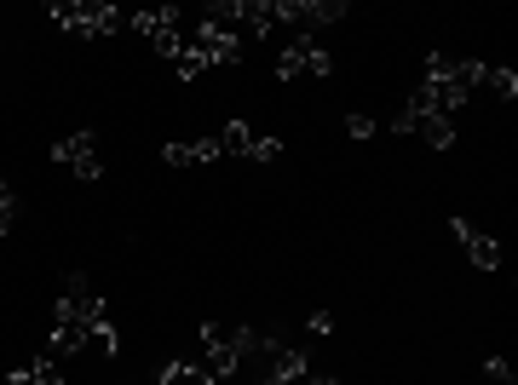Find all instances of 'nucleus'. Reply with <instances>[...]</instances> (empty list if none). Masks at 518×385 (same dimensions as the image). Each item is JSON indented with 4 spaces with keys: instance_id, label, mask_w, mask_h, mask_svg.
<instances>
[{
    "instance_id": "1",
    "label": "nucleus",
    "mask_w": 518,
    "mask_h": 385,
    "mask_svg": "<svg viewBox=\"0 0 518 385\" xmlns=\"http://www.w3.org/2000/svg\"><path fill=\"white\" fill-rule=\"evenodd\" d=\"M47 18L58 23L64 35H75V41H104V35L127 29V12L104 6V0H52Z\"/></svg>"
},
{
    "instance_id": "2",
    "label": "nucleus",
    "mask_w": 518,
    "mask_h": 385,
    "mask_svg": "<svg viewBox=\"0 0 518 385\" xmlns=\"http://www.w3.org/2000/svg\"><path fill=\"white\" fill-rule=\"evenodd\" d=\"M467 98L472 92L455 81V58H449V52H426V75H421V87H415L409 104H421V110H432V115H455Z\"/></svg>"
},
{
    "instance_id": "3",
    "label": "nucleus",
    "mask_w": 518,
    "mask_h": 385,
    "mask_svg": "<svg viewBox=\"0 0 518 385\" xmlns=\"http://www.w3.org/2000/svg\"><path fill=\"white\" fill-rule=\"evenodd\" d=\"M208 23H219V29H231L236 41H254V35H271V23H277V12H271V0H213L208 6Z\"/></svg>"
},
{
    "instance_id": "4",
    "label": "nucleus",
    "mask_w": 518,
    "mask_h": 385,
    "mask_svg": "<svg viewBox=\"0 0 518 385\" xmlns=\"http://www.w3.org/2000/svg\"><path fill=\"white\" fill-rule=\"evenodd\" d=\"M329 69H334V58L317 41H288L283 52H277V81H306V75L329 81Z\"/></svg>"
},
{
    "instance_id": "5",
    "label": "nucleus",
    "mask_w": 518,
    "mask_h": 385,
    "mask_svg": "<svg viewBox=\"0 0 518 385\" xmlns=\"http://www.w3.org/2000/svg\"><path fill=\"white\" fill-rule=\"evenodd\" d=\"M277 23H300V29H329V23L346 18L340 0H271Z\"/></svg>"
},
{
    "instance_id": "6",
    "label": "nucleus",
    "mask_w": 518,
    "mask_h": 385,
    "mask_svg": "<svg viewBox=\"0 0 518 385\" xmlns=\"http://www.w3.org/2000/svg\"><path fill=\"white\" fill-rule=\"evenodd\" d=\"M311 374V351L306 345H271L265 351V385H294Z\"/></svg>"
},
{
    "instance_id": "7",
    "label": "nucleus",
    "mask_w": 518,
    "mask_h": 385,
    "mask_svg": "<svg viewBox=\"0 0 518 385\" xmlns=\"http://www.w3.org/2000/svg\"><path fill=\"white\" fill-rule=\"evenodd\" d=\"M449 230H455V242L467 248V259L478 265V271H501V259H507V253H501V242H495V236H484V230L467 225V219H449Z\"/></svg>"
},
{
    "instance_id": "8",
    "label": "nucleus",
    "mask_w": 518,
    "mask_h": 385,
    "mask_svg": "<svg viewBox=\"0 0 518 385\" xmlns=\"http://www.w3.org/2000/svg\"><path fill=\"white\" fill-rule=\"evenodd\" d=\"M190 46H196V52H202V58H208V64H236V58H242V41H236L231 29H219V23H196V35H190Z\"/></svg>"
},
{
    "instance_id": "9",
    "label": "nucleus",
    "mask_w": 518,
    "mask_h": 385,
    "mask_svg": "<svg viewBox=\"0 0 518 385\" xmlns=\"http://www.w3.org/2000/svg\"><path fill=\"white\" fill-rule=\"evenodd\" d=\"M81 156H98V138L87 133V127H75V133H64L58 144L47 150V161H58V167H75Z\"/></svg>"
},
{
    "instance_id": "10",
    "label": "nucleus",
    "mask_w": 518,
    "mask_h": 385,
    "mask_svg": "<svg viewBox=\"0 0 518 385\" xmlns=\"http://www.w3.org/2000/svg\"><path fill=\"white\" fill-rule=\"evenodd\" d=\"M75 351H87V334L81 328H70V322H52V334H47V357H75Z\"/></svg>"
},
{
    "instance_id": "11",
    "label": "nucleus",
    "mask_w": 518,
    "mask_h": 385,
    "mask_svg": "<svg viewBox=\"0 0 518 385\" xmlns=\"http://www.w3.org/2000/svg\"><path fill=\"white\" fill-rule=\"evenodd\" d=\"M415 133L432 144V150H449L455 144V115H432V110H421V127Z\"/></svg>"
},
{
    "instance_id": "12",
    "label": "nucleus",
    "mask_w": 518,
    "mask_h": 385,
    "mask_svg": "<svg viewBox=\"0 0 518 385\" xmlns=\"http://www.w3.org/2000/svg\"><path fill=\"white\" fill-rule=\"evenodd\" d=\"M213 138H219V150H225V156H248V144H254L259 133L248 127V121H231V127H219Z\"/></svg>"
},
{
    "instance_id": "13",
    "label": "nucleus",
    "mask_w": 518,
    "mask_h": 385,
    "mask_svg": "<svg viewBox=\"0 0 518 385\" xmlns=\"http://www.w3.org/2000/svg\"><path fill=\"white\" fill-rule=\"evenodd\" d=\"M162 385H213L202 363H162Z\"/></svg>"
},
{
    "instance_id": "14",
    "label": "nucleus",
    "mask_w": 518,
    "mask_h": 385,
    "mask_svg": "<svg viewBox=\"0 0 518 385\" xmlns=\"http://www.w3.org/2000/svg\"><path fill=\"white\" fill-rule=\"evenodd\" d=\"M29 380L35 385H64V363H58V357H47V351H41V357H29Z\"/></svg>"
},
{
    "instance_id": "15",
    "label": "nucleus",
    "mask_w": 518,
    "mask_h": 385,
    "mask_svg": "<svg viewBox=\"0 0 518 385\" xmlns=\"http://www.w3.org/2000/svg\"><path fill=\"white\" fill-rule=\"evenodd\" d=\"M484 87H490L495 98H507V104H513V98H518V75H513V69H490V75H484Z\"/></svg>"
},
{
    "instance_id": "16",
    "label": "nucleus",
    "mask_w": 518,
    "mask_h": 385,
    "mask_svg": "<svg viewBox=\"0 0 518 385\" xmlns=\"http://www.w3.org/2000/svg\"><path fill=\"white\" fill-rule=\"evenodd\" d=\"M173 69H179V81H196V75H202V69H208V58H202V52H196V46H185V52H179V58H173Z\"/></svg>"
},
{
    "instance_id": "17",
    "label": "nucleus",
    "mask_w": 518,
    "mask_h": 385,
    "mask_svg": "<svg viewBox=\"0 0 518 385\" xmlns=\"http://www.w3.org/2000/svg\"><path fill=\"white\" fill-rule=\"evenodd\" d=\"M18 225V196H12V184H0V236H12Z\"/></svg>"
},
{
    "instance_id": "18",
    "label": "nucleus",
    "mask_w": 518,
    "mask_h": 385,
    "mask_svg": "<svg viewBox=\"0 0 518 385\" xmlns=\"http://www.w3.org/2000/svg\"><path fill=\"white\" fill-rule=\"evenodd\" d=\"M70 173H75L81 184H98V179H104V161H98V156H81V161L70 167Z\"/></svg>"
},
{
    "instance_id": "19",
    "label": "nucleus",
    "mask_w": 518,
    "mask_h": 385,
    "mask_svg": "<svg viewBox=\"0 0 518 385\" xmlns=\"http://www.w3.org/2000/svg\"><path fill=\"white\" fill-rule=\"evenodd\" d=\"M277 156H283L277 138H254V144H248V161H277Z\"/></svg>"
},
{
    "instance_id": "20",
    "label": "nucleus",
    "mask_w": 518,
    "mask_h": 385,
    "mask_svg": "<svg viewBox=\"0 0 518 385\" xmlns=\"http://www.w3.org/2000/svg\"><path fill=\"white\" fill-rule=\"evenodd\" d=\"M190 150H196V167H208V161H219V156H225V150H219V138H196V144H190Z\"/></svg>"
},
{
    "instance_id": "21",
    "label": "nucleus",
    "mask_w": 518,
    "mask_h": 385,
    "mask_svg": "<svg viewBox=\"0 0 518 385\" xmlns=\"http://www.w3.org/2000/svg\"><path fill=\"white\" fill-rule=\"evenodd\" d=\"M162 161H167V167H196V150H190V144H167Z\"/></svg>"
},
{
    "instance_id": "22",
    "label": "nucleus",
    "mask_w": 518,
    "mask_h": 385,
    "mask_svg": "<svg viewBox=\"0 0 518 385\" xmlns=\"http://www.w3.org/2000/svg\"><path fill=\"white\" fill-rule=\"evenodd\" d=\"M415 127H421V104H409V110H403L398 121H392V133H398V138H409Z\"/></svg>"
},
{
    "instance_id": "23",
    "label": "nucleus",
    "mask_w": 518,
    "mask_h": 385,
    "mask_svg": "<svg viewBox=\"0 0 518 385\" xmlns=\"http://www.w3.org/2000/svg\"><path fill=\"white\" fill-rule=\"evenodd\" d=\"M346 133H352V138H375V115H363V110L346 115Z\"/></svg>"
},
{
    "instance_id": "24",
    "label": "nucleus",
    "mask_w": 518,
    "mask_h": 385,
    "mask_svg": "<svg viewBox=\"0 0 518 385\" xmlns=\"http://www.w3.org/2000/svg\"><path fill=\"white\" fill-rule=\"evenodd\" d=\"M208 345H231V328H225V322H202V351H208Z\"/></svg>"
},
{
    "instance_id": "25",
    "label": "nucleus",
    "mask_w": 518,
    "mask_h": 385,
    "mask_svg": "<svg viewBox=\"0 0 518 385\" xmlns=\"http://www.w3.org/2000/svg\"><path fill=\"white\" fill-rule=\"evenodd\" d=\"M306 334H334V317H329V311H311V317H306Z\"/></svg>"
},
{
    "instance_id": "26",
    "label": "nucleus",
    "mask_w": 518,
    "mask_h": 385,
    "mask_svg": "<svg viewBox=\"0 0 518 385\" xmlns=\"http://www.w3.org/2000/svg\"><path fill=\"white\" fill-rule=\"evenodd\" d=\"M484 380H490V385H501V380H513V368L501 363V357H490V363H484Z\"/></svg>"
},
{
    "instance_id": "27",
    "label": "nucleus",
    "mask_w": 518,
    "mask_h": 385,
    "mask_svg": "<svg viewBox=\"0 0 518 385\" xmlns=\"http://www.w3.org/2000/svg\"><path fill=\"white\" fill-rule=\"evenodd\" d=\"M317 385H340V380H317Z\"/></svg>"
},
{
    "instance_id": "28",
    "label": "nucleus",
    "mask_w": 518,
    "mask_h": 385,
    "mask_svg": "<svg viewBox=\"0 0 518 385\" xmlns=\"http://www.w3.org/2000/svg\"><path fill=\"white\" fill-rule=\"evenodd\" d=\"M501 385H518V380H501Z\"/></svg>"
},
{
    "instance_id": "29",
    "label": "nucleus",
    "mask_w": 518,
    "mask_h": 385,
    "mask_svg": "<svg viewBox=\"0 0 518 385\" xmlns=\"http://www.w3.org/2000/svg\"><path fill=\"white\" fill-rule=\"evenodd\" d=\"M0 385H6V380H0Z\"/></svg>"
}]
</instances>
